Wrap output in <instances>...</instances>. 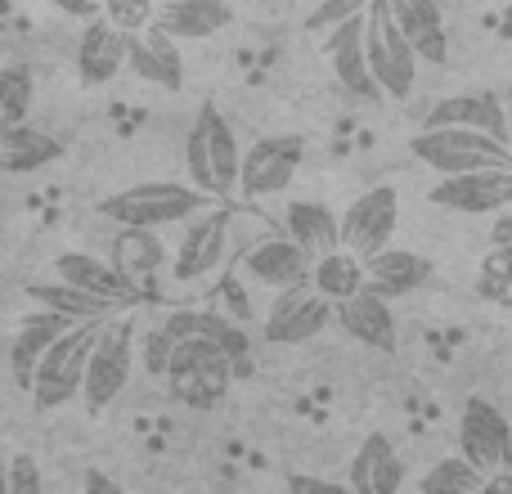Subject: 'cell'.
<instances>
[{
    "instance_id": "1",
    "label": "cell",
    "mask_w": 512,
    "mask_h": 494,
    "mask_svg": "<svg viewBox=\"0 0 512 494\" xmlns=\"http://www.w3.org/2000/svg\"><path fill=\"white\" fill-rule=\"evenodd\" d=\"M185 167H189V185L203 189L207 198L239 194L243 149H239V135H234L230 117L216 104H203L194 113V126L185 135Z\"/></svg>"
},
{
    "instance_id": "2",
    "label": "cell",
    "mask_w": 512,
    "mask_h": 494,
    "mask_svg": "<svg viewBox=\"0 0 512 494\" xmlns=\"http://www.w3.org/2000/svg\"><path fill=\"white\" fill-rule=\"evenodd\" d=\"M216 198H207L203 189L180 185V180H144L122 194H108L99 203V216L122 230H162L176 221H194L198 212H207Z\"/></svg>"
},
{
    "instance_id": "3",
    "label": "cell",
    "mask_w": 512,
    "mask_h": 494,
    "mask_svg": "<svg viewBox=\"0 0 512 494\" xmlns=\"http://www.w3.org/2000/svg\"><path fill=\"white\" fill-rule=\"evenodd\" d=\"M423 167H432L436 176H472V171H495L512 167V149L504 140L486 131H468V126H432V131H418L409 140Z\"/></svg>"
},
{
    "instance_id": "4",
    "label": "cell",
    "mask_w": 512,
    "mask_h": 494,
    "mask_svg": "<svg viewBox=\"0 0 512 494\" xmlns=\"http://www.w3.org/2000/svg\"><path fill=\"white\" fill-rule=\"evenodd\" d=\"M99 328L104 324H72L68 333L41 355V364H36V373H32V387H27L36 414L63 409L68 400L81 396V382H86V364L99 342Z\"/></svg>"
},
{
    "instance_id": "5",
    "label": "cell",
    "mask_w": 512,
    "mask_h": 494,
    "mask_svg": "<svg viewBox=\"0 0 512 494\" xmlns=\"http://www.w3.org/2000/svg\"><path fill=\"white\" fill-rule=\"evenodd\" d=\"M364 59H369V72L378 81V90L387 99H409L418 81V50L409 45V36L400 32L396 14H391L387 0H373L364 9Z\"/></svg>"
},
{
    "instance_id": "6",
    "label": "cell",
    "mask_w": 512,
    "mask_h": 494,
    "mask_svg": "<svg viewBox=\"0 0 512 494\" xmlns=\"http://www.w3.org/2000/svg\"><path fill=\"white\" fill-rule=\"evenodd\" d=\"M234 369L239 364L212 342H176V355H171L167 369V387L180 405L189 409H212L225 400L234 382Z\"/></svg>"
},
{
    "instance_id": "7",
    "label": "cell",
    "mask_w": 512,
    "mask_h": 494,
    "mask_svg": "<svg viewBox=\"0 0 512 494\" xmlns=\"http://www.w3.org/2000/svg\"><path fill=\"white\" fill-rule=\"evenodd\" d=\"M131 369H135V328L131 319H113V324L99 328V342L90 351L86 382H81V405L90 414H104V405H113L126 391Z\"/></svg>"
},
{
    "instance_id": "8",
    "label": "cell",
    "mask_w": 512,
    "mask_h": 494,
    "mask_svg": "<svg viewBox=\"0 0 512 494\" xmlns=\"http://www.w3.org/2000/svg\"><path fill=\"white\" fill-rule=\"evenodd\" d=\"M459 454L477 472H499L512 463V423L486 396H468L459 414Z\"/></svg>"
},
{
    "instance_id": "9",
    "label": "cell",
    "mask_w": 512,
    "mask_h": 494,
    "mask_svg": "<svg viewBox=\"0 0 512 494\" xmlns=\"http://www.w3.org/2000/svg\"><path fill=\"white\" fill-rule=\"evenodd\" d=\"M328 324H333V301L319 297L315 283H297V288H283L274 297L261 333L270 346H301V342H315Z\"/></svg>"
},
{
    "instance_id": "10",
    "label": "cell",
    "mask_w": 512,
    "mask_h": 494,
    "mask_svg": "<svg viewBox=\"0 0 512 494\" xmlns=\"http://www.w3.org/2000/svg\"><path fill=\"white\" fill-rule=\"evenodd\" d=\"M396 225H400V194L391 185H373L342 212V247L355 252L360 261H369L382 247H391Z\"/></svg>"
},
{
    "instance_id": "11",
    "label": "cell",
    "mask_w": 512,
    "mask_h": 494,
    "mask_svg": "<svg viewBox=\"0 0 512 494\" xmlns=\"http://www.w3.org/2000/svg\"><path fill=\"white\" fill-rule=\"evenodd\" d=\"M301 162H306V144L297 135H265L243 153V176L239 189L248 198H274L297 180Z\"/></svg>"
},
{
    "instance_id": "12",
    "label": "cell",
    "mask_w": 512,
    "mask_h": 494,
    "mask_svg": "<svg viewBox=\"0 0 512 494\" xmlns=\"http://www.w3.org/2000/svg\"><path fill=\"white\" fill-rule=\"evenodd\" d=\"M436 207L459 216H490L512 207V167H495V171H472V176H445L441 185H432Z\"/></svg>"
},
{
    "instance_id": "13",
    "label": "cell",
    "mask_w": 512,
    "mask_h": 494,
    "mask_svg": "<svg viewBox=\"0 0 512 494\" xmlns=\"http://www.w3.org/2000/svg\"><path fill=\"white\" fill-rule=\"evenodd\" d=\"M225 243H230V212H221V207H207V212H198L194 221H189V230L180 234L176 256H171V270H176V279L180 283L207 279V274L221 265Z\"/></svg>"
},
{
    "instance_id": "14",
    "label": "cell",
    "mask_w": 512,
    "mask_h": 494,
    "mask_svg": "<svg viewBox=\"0 0 512 494\" xmlns=\"http://www.w3.org/2000/svg\"><path fill=\"white\" fill-rule=\"evenodd\" d=\"M324 50L328 63H333V77L346 95L355 99H382L378 81L369 72V59H364V14L360 18H346L337 23L333 32H324Z\"/></svg>"
},
{
    "instance_id": "15",
    "label": "cell",
    "mask_w": 512,
    "mask_h": 494,
    "mask_svg": "<svg viewBox=\"0 0 512 494\" xmlns=\"http://www.w3.org/2000/svg\"><path fill=\"white\" fill-rule=\"evenodd\" d=\"M333 319L342 324L346 337H355V342L369 346V351H382V355L396 351V315H391V301L378 297L373 288H360L355 297L337 301Z\"/></svg>"
},
{
    "instance_id": "16",
    "label": "cell",
    "mask_w": 512,
    "mask_h": 494,
    "mask_svg": "<svg viewBox=\"0 0 512 494\" xmlns=\"http://www.w3.org/2000/svg\"><path fill=\"white\" fill-rule=\"evenodd\" d=\"M243 270H248V279L283 292V288H297V283H310L315 256H310L306 247H297L292 239H265L243 256Z\"/></svg>"
},
{
    "instance_id": "17",
    "label": "cell",
    "mask_w": 512,
    "mask_h": 494,
    "mask_svg": "<svg viewBox=\"0 0 512 494\" xmlns=\"http://www.w3.org/2000/svg\"><path fill=\"white\" fill-rule=\"evenodd\" d=\"M346 486L355 494H400V486H405V459H400V450L391 445V436H382V432L364 436L351 459Z\"/></svg>"
},
{
    "instance_id": "18",
    "label": "cell",
    "mask_w": 512,
    "mask_h": 494,
    "mask_svg": "<svg viewBox=\"0 0 512 494\" xmlns=\"http://www.w3.org/2000/svg\"><path fill=\"white\" fill-rule=\"evenodd\" d=\"M126 68H131L140 81L158 86V90H180L185 86V59H180L176 41H171L167 32H158V27L135 32L131 41H126Z\"/></svg>"
},
{
    "instance_id": "19",
    "label": "cell",
    "mask_w": 512,
    "mask_h": 494,
    "mask_svg": "<svg viewBox=\"0 0 512 494\" xmlns=\"http://www.w3.org/2000/svg\"><path fill=\"white\" fill-rule=\"evenodd\" d=\"M364 274H369L364 288H373L378 297L396 301V297L418 292L423 283H432V261H427L423 252H409V247H382L378 256L364 261Z\"/></svg>"
},
{
    "instance_id": "20",
    "label": "cell",
    "mask_w": 512,
    "mask_h": 494,
    "mask_svg": "<svg viewBox=\"0 0 512 494\" xmlns=\"http://www.w3.org/2000/svg\"><path fill=\"white\" fill-rule=\"evenodd\" d=\"M432 126H468V131H486L508 144V113L499 104L495 90H477V95H450L423 117V131Z\"/></svg>"
},
{
    "instance_id": "21",
    "label": "cell",
    "mask_w": 512,
    "mask_h": 494,
    "mask_svg": "<svg viewBox=\"0 0 512 494\" xmlns=\"http://www.w3.org/2000/svg\"><path fill=\"white\" fill-rule=\"evenodd\" d=\"M230 5L225 0H158L153 27L167 32L171 41H207V36L230 27Z\"/></svg>"
},
{
    "instance_id": "22",
    "label": "cell",
    "mask_w": 512,
    "mask_h": 494,
    "mask_svg": "<svg viewBox=\"0 0 512 494\" xmlns=\"http://www.w3.org/2000/svg\"><path fill=\"white\" fill-rule=\"evenodd\" d=\"M126 41L131 36L117 32L108 18H90L77 45V72L86 86H108L117 72L126 68Z\"/></svg>"
},
{
    "instance_id": "23",
    "label": "cell",
    "mask_w": 512,
    "mask_h": 494,
    "mask_svg": "<svg viewBox=\"0 0 512 494\" xmlns=\"http://www.w3.org/2000/svg\"><path fill=\"white\" fill-rule=\"evenodd\" d=\"M171 333V342H212L230 355L234 364H248V333H243L234 319L216 315V310H176V315L162 324Z\"/></svg>"
},
{
    "instance_id": "24",
    "label": "cell",
    "mask_w": 512,
    "mask_h": 494,
    "mask_svg": "<svg viewBox=\"0 0 512 494\" xmlns=\"http://www.w3.org/2000/svg\"><path fill=\"white\" fill-rule=\"evenodd\" d=\"M283 230L297 247H306L310 256H328L342 247V216L333 207L315 203V198H297V203L283 207Z\"/></svg>"
},
{
    "instance_id": "25",
    "label": "cell",
    "mask_w": 512,
    "mask_h": 494,
    "mask_svg": "<svg viewBox=\"0 0 512 494\" xmlns=\"http://www.w3.org/2000/svg\"><path fill=\"white\" fill-rule=\"evenodd\" d=\"M63 158V144L54 135L36 131V126H0V171L5 176H36V171L54 167Z\"/></svg>"
},
{
    "instance_id": "26",
    "label": "cell",
    "mask_w": 512,
    "mask_h": 494,
    "mask_svg": "<svg viewBox=\"0 0 512 494\" xmlns=\"http://www.w3.org/2000/svg\"><path fill=\"white\" fill-rule=\"evenodd\" d=\"M27 297L36 301L41 310H54V315H63L68 324H108V319L117 315V301L108 297H95V292L86 288H72V283L54 279V283H27Z\"/></svg>"
},
{
    "instance_id": "27",
    "label": "cell",
    "mask_w": 512,
    "mask_h": 494,
    "mask_svg": "<svg viewBox=\"0 0 512 494\" xmlns=\"http://www.w3.org/2000/svg\"><path fill=\"white\" fill-rule=\"evenodd\" d=\"M68 328L72 324L63 315H54V310H36V315H27V324L18 328L14 346H9V369H14V382L23 391L32 387V373H36V364H41V355L50 351Z\"/></svg>"
},
{
    "instance_id": "28",
    "label": "cell",
    "mask_w": 512,
    "mask_h": 494,
    "mask_svg": "<svg viewBox=\"0 0 512 494\" xmlns=\"http://www.w3.org/2000/svg\"><path fill=\"white\" fill-rule=\"evenodd\" d=\"M396 14L400 32L409 36V45L418 50L423 63H445L450 45H445V14L436 0H387Z\"/></svg>"
},
{
    "instance_id": "29",
    "label": "cell",
    "mask_w": 512,
    "mask_h": 494,
    "mask_svg": "<svg viewBox=\"0 0 512 494\" xmlns=\"http://www.w3.org/2000/svg\"><path fill=\"white\" fill-rule=\"evenodd\" d=\"M54 274H59L63 283H72V288H86V292H95V297L117 301V306H131L135 301V288L113 270V261H104V256L63 252L59 261H54Z\"/></svg>"
},
{
    "instance_id": "30",
    "label": "cell",
    "mask_w": 512,
    "mask_h": 494,
    "mask_svg": "<svg viewBox=\"0 0 512 494\" xmlns=\"http://www.w3.org/2000/svg\"><path fill=\"white\" fill-rule=\"evenodd\" d=\"M167 256L171 252H167V243L158 239V230H122L113 239V256H108V261H113V270L140 292L144 283L167 265Z\"/></svg>"
},
{
    "instance_id": "31",
    "label": "cell",
    "mask_w": 512,
    "mask_h": 494,
    "mask_svg": "<svg viewBox=\"0 0 512 494\" xmlns=\"http://www.w3.org/2000/svg\"><path fill=\"white\" fill-rule=\"evenodd\" d=\"M310 283H315L319 297H328L337 306V301L355 297V292L369 283V274H364V261L355 252H346V247H337V252L319 256L315 270H310Z\"/></svg>"
},
{
    "instance_id": "32",
    "label": "cell",
    "mask_w": 512,
    "mask_h": 494,
    "mask_svg": "<svg viewBox=\"0 0 512 494\" xmlns=\"http://www.w3.org/2000/svg\"><path fill=\"white\" fill-rule=\"evenodd\" d=\"M481 486H486V472H477L463 454L436 459L432 468L418 477V494H481Z\"/></svg>"
},
{
    "instance_id": "33",
    "label": "cell",
    "mask_w": 512,
    "mask_h": 494,
    "mask_svg": "<svg viewBox=\"0 0 512 494\" xmlns=\"http://www.w3.org/2000/svg\"><path fill=\"white\" fill-rule=\"evenodd\" d=\"M32 108V72L23 63L0 68V126H18Z\"/></svg>"
},
{
    "instance_id": "34",
    "label": "cell",
    "mask_w": 512,
    "mask_h": 494,
    "mask_svg": "<svg viewBox=\"0 0 512 494\" xmlns=\"http://www.w3.org/2000/svg\"><path fill=\"white\" fill-rule=\"evenodd\" d=\"M104 18L126 36L149 32L158 18V0H104Z\"/></svg>"
},
{
    "instance_id": "35",
    "label": "cell",
    "mask_w": 512,
    "mask_h": 494,
    "mask_svg": "<svg viewBox=\"0 0 512 494\" xmlns=\"http://www.w3.org/2000/svg\"><path fill=\"white\" fill-rule=\"evenodd\" d=\"M481 288L512 306V247H490V256L481 261Z\"/></svg>"
},
{
    "instance_id": "36",
    "label": "cell",
    "mask_w": 512,
    "mask_h": 494,
    "mask_svg": "<svg viewBox=\"0 0 512 494\" xmlns=\"http://www.w3.org/2000/svg\"><path fill=\"white\" fill-rule=\"evenodd\" d=\"M369 5L373 0H319L306 18V32H333V27L346 23V18H360Z\"/></svg>"
},
{
    "instance_id": "37",
    "label": "cell",
    "mask_w": 512,
    "mask_h": 494,
    "mask_svg": "<svg viewBox=\"0 0 512 494\" xmlns=\"http://www.w3.org/2000/svg\"><path fill=\"white\" fill-rule=\"evenodd\" d=\"M171 355H176V342H171V333H167L162 324L149 328V333L140 337V364L153 373V378H167Z\"/></svg>"
},
{
    "instance_id": "38",
    "label": "cell",
    "mask_w": 512,
    "mask_h": 494,
    "mask_svg": "<svg viewBox=\"0 0 512 494\" xmlns=\"http://www.w3.org/2000/svg\"><path fill=\"white\" fill-rule=\"evenodd\" d=\"M9 494H45L41 463H36L32 454H18V459H9Z\"/></svg>"
},
{
    "instance_id": "39",
    "label": "cell",
    "mask_w": 512,
    "mask_h": 494,
    "mask_svg": "<svg viewBox=\"0 0 512 494\" xmlns=\"http://www.w3.org/2000/svg\"><path fill=\"white\" fill-rule=\"evenodd\" d=\"M288 494H355L346 481H328V477H306V472H292Z\"/></svg>"
},
{
    "instance_id": "40",
    "label": "cell",
    "mask_w": 512,
    "mask_h": 494,
    "mask_svg": "<svg viewBox=\"0 0 512 494\" xmlns=\"http://www.w3.org/2000/svg\"><path fill=\"white\" fill-rule=\"evenodd\" d=\"M54 9H63V14L72 18H99L104 14V0H50Z\"/></svg>"
},
{
    "instance_id": "41",
    "label": "cell",
    "mask_w": 512,
    "mask_h": 494,
    "mask_svg": "<svg viewBox=\"0 0 512 494\" xmlns=\"http://www.w3.org/2000/svg\"><path fill=\"white\" fill-rule=\"evenodd\" d=\"M81 494H126L122 486H117L108 472H99V468H90L86 472V486H81Z\"/></svg>"
},
{
    "instance_id": "42",
    "label": "cell",
    "mask_w": 512,
    "mask_h": 494,
    "mask_svg": "<svg viewBox=\"0 0 512 494\" xmlns=\"http://www.w3.org/2000/svg\"><path fill=\"white\" fill-rule=\"evenodd\" d=\"M481 494H512V468H499L486 477V486H481Z\"/></svg>"
},
{
    "instance_id": "43",
    "label": "cell",
    "mask_w": 512,
    "mask_h": 494,
    "mask_svg": "<svg viewBox=\"0 0 512 494\" xmlns=\"http://www.w3.org/2000/svg\"><path fill=\"white\" fill-rule=\"evenodd\" d=\"M495 247H512V216H499L495 221Z\"/></svg>"
},
{
    "instance_id": "44",
    "label": "cell",
    "mask_w": 512,
    "mask_h": 494,
    "mask_svg": "<svg viewBox=\"0 0 512 494\" xmlns=\"http://www.w3.org/2000/svg\"><path fill=\"white\" fill-rule=\"evenodd\" d=\"M504 113H508V149H512V86L504 90Z\"/></svg>"
},
{
    "instance_id": "45",
    "label": "cell",
    "mask_w": 512,
    "mask_h": 494,
    "mask_svg": "<svg viewBox=\"0 0 512 494\" xmlns=\"http://www.w3.org/2000/svg\"><path fill=\"white\" fill-rule=\"evenodd\" d=\"M0 494H9V459L0 454Z\"/></svg>"
},
{
    "instance_id": "46",
    "label": "cell",
    "mask_w": 512,
    "mask_h": 494,
    "mask_svg": "<svg viewBox=\"0 0 512 494\" xmlns=\"http://www.w3.org/2000/svg\"><path fill=\"white\" fill-rule=\"evenodd\" d=\"M508 468H512V463H508Z\"/></svg>"
}]
</instances>
